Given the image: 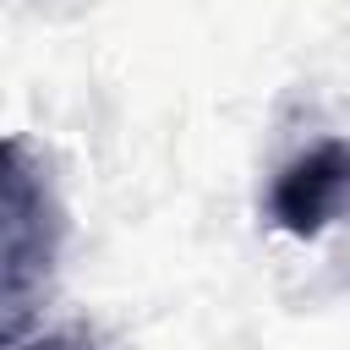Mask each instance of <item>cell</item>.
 Returning a JSON list of instances; mask_svg holds the SVG:
<instances>
[{"label": "cell", "instance_id": "6da1fadb", "mask_svg": "<svg viewBox=\"0 0 350 350\" xmlns=\"http://www.w3.org/2000/svg\"><path fill=\"white\" fill-rule=\"evenodd\" d=\"M60 252V208L49 180L27 170V142H5V334L22 345L27 328V301L49 279V262Z\"/></svg>", "mask_w": 350, "mask_h": 350}, {"label": "cell", "instance_id": "7a4b0ae2", "mask_svg": "<svg viewBox=\"0 0 350 350\" xmlns=\"http://www.w3.org/2000/svg\"><path fill=\"white\" fill-rule=\"evenodd\" d=\"M345 208H350V142L339 137H323L306 153H295L268 191V219L301 241L317 235Z\"/></svg>", "mask_w": 350, "mask_h": 350}, {"label": "cell", "instance_id": "3957f363", "mask_svg": "<svg viewBox=\"0 0 350 350\" xmlns=\"http://www.w3.org/2000/svg\"><path fill=\"white\" fill-rule=\"evenodd\" d=\"M11 350H109L93 328H55V334H38V339H22V345H11Z\"/></svg>", "mask_w": 350, "mask_h": 350}]
</instances>
